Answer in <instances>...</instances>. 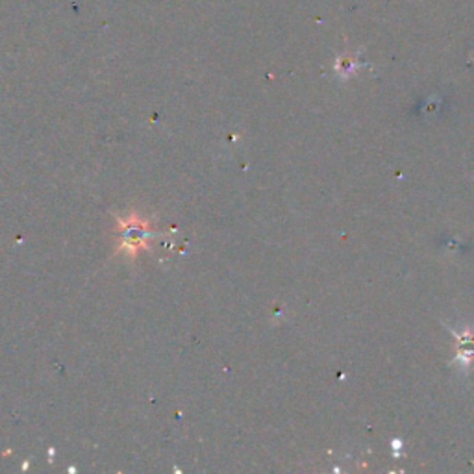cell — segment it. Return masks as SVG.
Returning a JSON list of instances; mask_svg holds the SVG:
<instances>
[{"mask_svg": "<svg viewBox=\"0 0 474 474\" xmlns=\"http://www.w3.org/2000/svg\"><path fill=\"white\" fill-rule=\"evenodd\" d=\"M458 362H469L474 358V334H465V336H458Z\"/></svg>", "mask_w": 474, "mask_h": 474, "instance_id": "1", "label": "cell"}]
</instances>
